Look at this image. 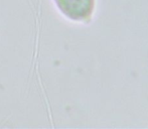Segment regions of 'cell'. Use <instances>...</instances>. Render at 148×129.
Masks as SVG:
<instances>
[{
	"label": "cell",
	"mask_w": 148,
	"mask_h": 129,
	"mask_svg": "<svg viewBox=\"0 0 148 129\" xmlns=\"http://www.w3.org/2000/svg\"><path fill=\"white\" fill-rule=\"evenodd\" d=\"M60 10L74 20H85L92 15L94 0H55Z\"/></svg>",
	"instance_id": "6da1fadb"
}]
</instances>
